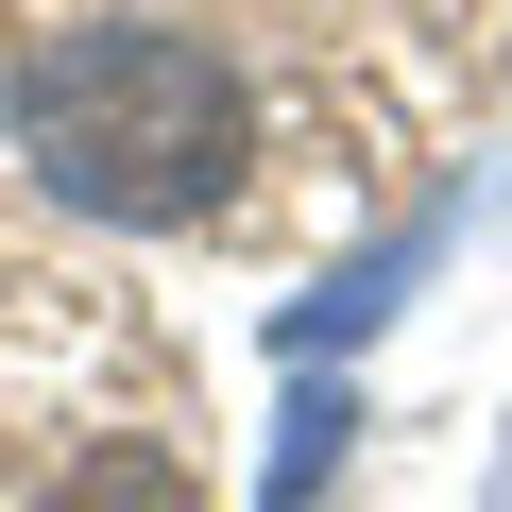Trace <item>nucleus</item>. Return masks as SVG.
Segmentation results:
<instances>
[{"instance_id":"nucleus-2","label":"nucleus","mask_w":512,"mask_h":512,"mask_svg":"<svg viewBox=\"0 0 512 512\" xmlns=\"http://www.w3.org/2000/svg\"><path fill=\"white\" fill-rule=\"evenodd\" d=\"M52 512H205V495H188V461H171V444H86Z\"/></svg>"},{"instance_id":"nucleus-1","label":"nucleus","mask_w":512,"mask_h":512,"mask_svg":"<svg viewBox=\"0 0 512 512\" xmlns=\"http://www.w3.org/2000/svg\"><path fill=\"white\" fill-rule=\"evenodd\" d=\"M18 154H35V188H69L86 222L171 239V222H222V205H239L256 120H239V69H222L188 18H69V35L18 69Z\"/></svg>"}]
</instances>
